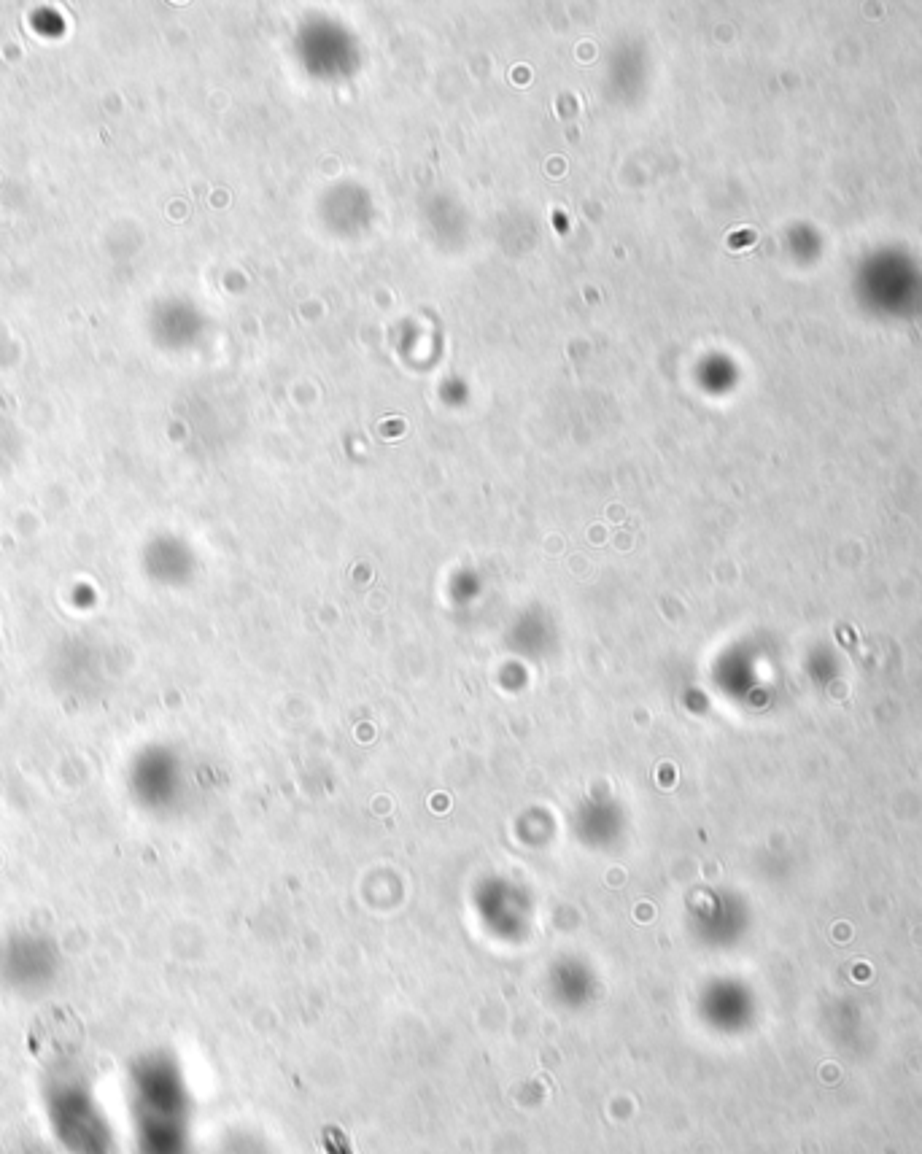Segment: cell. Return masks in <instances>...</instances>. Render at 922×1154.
I'll return each mask as SVG.
<instances>
[{
    "label": "cell",
    "mask_w": 922,
    "mask_h": 1154,
    "mask_svg": "<svg viewBox=\"0 0 922 1154\" xmlns=\"http://www.w3.org/2000/svg\"><path fill=\"white\" fill-rule=\"evenodd\" d=\"M321 1146H324L327 1154H354L351 1138L346 1136V1130L337 1128V1125L321 1128Z\"/></svg>",
    "instance_id": "cell-1"
}]
</instances>
